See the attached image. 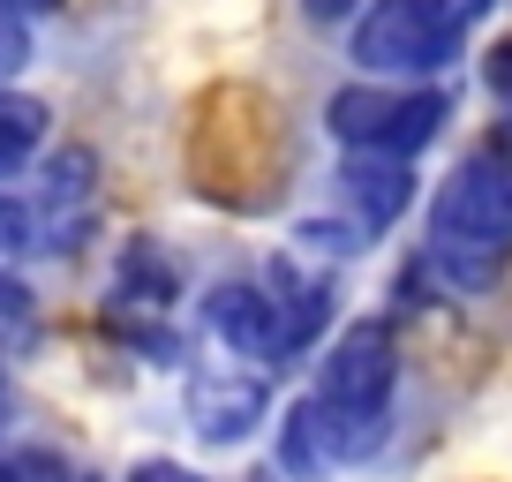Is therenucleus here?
<instances>
[{
  "label": "nucleus",
  "mask_w": 512,
  "mask_h": 482,
  "mask_svg": "<svg viewBox=\"0 0 512 482\" xmlns=\"http://www.w3.org/2000/svg\"><path fill=\"white\" fill-rule=\"evenodd\" d=\"M189 430L204 437V445H241V437L264 422V407H272V392H264V370H241V362H211V370L189 377Z\"/></svg>",
  "instance_id": "nucleus-7"
},
{
  "label": "nucleus",
  "mask_w": 512,
  "mask_h": 482,
  "mask_svg": "<svg viewBox=\"0 0 512 482\" xmlns=\"http://www.w3.org/2000/svg\"><path fill=\"white\" fill-rule=\"evenodd\" d=\"M204 324L219 347H234L241 362H279L294 354V332H287V302H279L272 279H219L204 294Z\"/></svg>",
  "instance_id": "nucleus-6"
},
{
  "label": "nucleus",
  "mask_w": 512,
  "mask_h": 482,
  "mask_svg": "<svg viewBox=\"0 0 512 482\" xmlns=\"http://www.w3.org/2000/svg\"><path fill=\"white\" fill-rule=\"evenodd\" d=\"M460 0H369L362 23H354V61L369 76H445L452 53H460Z\"/></svg>",
  "instance_id": "nucleus-4"
},
{
  "label": "nucleus",
  "mask_w": 512,
  "mask_h": 482,
  "mask_svg": "<svg viewBox=\"0 0 512 482\" xmlns=\"http://www.w3.org/2000/svg\"><path fill=\"white\" fill-rule=\"evenodd\" d=\"M128 482H204V475H189L181 460H136V475Z\"/></svg>",
  "instance_id": "nucleus-13"
},
{
  "label": "nucleus",
  "mask_w": 512,
  "mask_h": 482,
  "mask_svg": "<svg viewBox=\"0 0 512 482\" xmlns=\"http://www.w3.org/2000/svg\"><path fill=\"white\" fill-rule=\"evenodd\" d=\"M512 264V159L475 151L430 204V272L460 294H490Z\"/></svg>",
  "instance_id": "nucleus-2"
},
{
  "label": "nucleus",
  "mask_w": 512,
  "mask_h": 482,
  "mask_svg": "<svg viewBox=\"0 0 512 482\" xmlns=\"http://www.w3.org/2000/svg\"><path fill=\"white\" fill-rule=\"evenodd\" d=\"M324 129L347 151H369V159H415L437 129H445V91H384V83H347L324 106Z\"/></svg>",
  "instance_id": "nucleus-5"
},
{
  "label": "nucleus",
  "mask_w": 512,
  "mask_h": 482,
  "mask_svg": "<svg viewBox=\"0 0 512 482\" xmlns=\"http://www.w3.org/2000/svg\"><path fill=\"white\" fill-rule=\"evenodd\" d=\"M339 189H347L354 219L384 234V226H392L407 204H415V166H400V159H369V151H347V166H339Z\"/></svg>",
  "instance_id": "nucleus-8"
},
{
  "label": "nucleus",
  "mask_w": 512,
  "mask_h": 482,
  "mask_svg": "<svg viewBox=\"0 0 512 482\" xmlns=\"http://www.w3.org/2000/svg\"><path fill=\"white\" fill-rule=\"evenodd\" d=\"M16 8H23V16H31V8H61V0H16Z\"/></svg>",
  "instance_id": "nucleus-15"
},
{
  "label": "nucleus",
  "mask_w": 512,
  "mask_h": 482,
  "mask_svg": "<svg viewBox=\"0 0 512 482\" xmlns=\"http://www.w3.org/2000/svg\"><path fill=\"white\" fill-rule=\"evenodd\" d=\"M31 68V23H23L16 0H0V83Z\"/></svg>",
  "instance_id": "nucleus-11"
},
{
  "label": "nucleus",
  "mask_w": 512,
  "mask_h": 482,
  "mask_svg": "<svg viewBox=\"0 0 512 482\" xmlns=\"http://www.w3.org/2000/svg\"><path fill=\"white\" fill-rule=\"evenodd\" d=\"M23 324H31V294H23L16 279H0V339L23 332Z\"/></svg>",
  "instance_id": "nucleus-12"
},
{
  "label": "nucleus",
  "mask_w": 512,
  "mask_h": 482,
  "mask_svg": "<svg viewBox=\"0 0 512 482\" xmlns=\"http://www.w3.org/2000/svg\"><path fill=\"white\" fill-rule=\"evenodd\" d=\"M98 196H106L98 151L68 144V151H53L38 174H23L16 189L0 196V241L23 249V257H61V249H76V241L91 234Z\"/></svg>",
  "instance_id": "nucleus-3"
},
{
  "label": "nucleus",
  "mask_w": 512,
  "mask_h": 482,
  "mask_svg": "<svg viewBox=\"0 0 512 482\" xmlns=\"http://www.w3.org/2000/svg\"><path fill=\"white\" fill-rule=\"evenodd\" d=\"M38 144H46V106H38V98L0 91V181H8V174H23Z\"/></svg>",
  "instance_id": "nucleus-10"
},
{
  "label": "nucleus",
  "mask_w": 512,
  "mask_h": 482,
  "mask_svg": "<svg viewBox=\"0 0 512 482\" xmlns=\"http://www.w3.org/2000/svg\"><path fill=\"white\" fill-rule=\"evenodd\" d=\"M392 430V339L384 324H347L317 370V392H302L279 430V460L294 475H332V467L377 460Z\"/></svg>",
  "instance_id": "nucleus-1"
},
{
  "label": "nucleus",
  "mask_w": 512,
  "mask_h": 482,
  "mask_svg": "<svg viewBox=\"0 0 512 482\" xmlns=\"http://www.w3.org/2000/svg\"><path fill=\"white\" fill-rule=\"evenodd\" d=\"M354 8H362V0H302V16H309V23H347Z\"/></svg>",
  "instance_id": "nucleus-14"
},
{
  "label": "nucleus",
  "mask_w": 512,
  "mask_h": 482,
  "mask_svg": "<svg viewBox=\"0 0 512 482\" xmlns=\"http://www.w3.org/2000/svg\"><path fill=\"white\" fill-rule=\"evenodd\" d=\"M181 294V272H174V257H166L159 241H136L121 257V287H113V302H136V309H166Z\"/></svg>",
  "instance_id": "nucleus-9"
},
{
  "label": "nucleus",
  "mask_w": 512,
  "mask_h": 482,
  "mask_svg": "<svg viewBox=\"0 0 512 482\" xmlns=\"http://www.w3.org/2000/svg\"><path fill=\"white\" fill-rule=\"evenodd\" d=\"M76 482H91V475H76Z\"/></svg>",
  "instance_id": "nucleus-16"
}]
</instances>
